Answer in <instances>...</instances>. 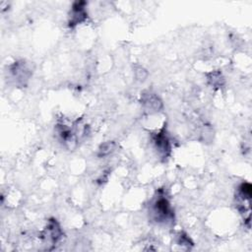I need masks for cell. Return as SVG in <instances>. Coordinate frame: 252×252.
I'll return each instance as SVG.
<instances>
[{
  "instance_id": "6da1fadb",
  "label": "cell",
  "mask_w": 252,
  "mask_h": 252,
  "mask_svg": "<svg viewBox=\"0 0 252 252\" xmlns=\"http://www.w3.org/2000/svg\"><path fill=\"white\" fill-rule=\"evenodd\" d=\"M152 215L156 221L168 223L173 220L174 215L168 199L163 194H158L152 204Z\"/></svg>"
},
{
  "instance_id": "7a4b0ae2",
  "label": "cell",
  "mask_w": 252,
  "mask_h": 252,
  "mask_svg": "<svg viewBox=\"0 0 252 252\" xmlns=\"http://www.w3.org/2000/svg\"><path fill=\"white\" fill-rule=\"evenodd\" d=\"M87 3L85 1L74 2L69 13V27L74 28L77 25L82 24L88 18V13L86 10Z\"/></svg>"
},
{
  "instance_id": "3957f363",
  "label": "cell",
  "mask_w": 252,
  "mask_h": 252,
  "mask_svg": "<svg viewBox=\"0 0 252 252\" xmlns=\"http://www.w3.org/2000/svg\"><path fill=\"white\" fill-rule=\"evenodd\" d=\"M152 141L155 149L161 158H166L170 153V142L164 130H160L153 135Z\"/></svg>"
},
{
  "instance_id": "277c9868",
  "label": "cell",
  "mask_w": 252,
  "mask_h": 252,
  "mask_svg": "<svg viewBox=\"0 0 252 252\" xmlns=\"http://www.w3.org/2000/svg\"><path fill=\"white\" fill-rule=\"evenodd\" d=\"M12 77L21 84H25L32 75V70L29 65L24 61H17L10 66Z\"/></svg>"
},
{
  "instance_id": "5b68a950",
  "label": "cell",
  "mask_w": 252,
  "mask_h": 252,
  "mask_svg": "<svg viewBox=\"0 0 252 252\" xmlns=\"http://www.w3.org/2000/svg\"><path fill=\"white\" fill-rule=\"evenodd\" d=\"M62 229L60 224L55 219H50L47 221V225L45 229L43 230L42 237L46 241L51 242L52 244H55L61 237H62Z\"/></svg>"
},
{
  "instance_id": "8992f818",
  "label": "cell",
  "mask_w": 252,
  "mask_h": 252,
  "mask_svg": "<svg viewBox=\"0 0 252 252\" xmlns=\"http://www.w3.org/2000/svg\"><path fill=\"white\" fill-rule=\"evenodd\" d=\"M142 104L144 109L150 113L158 112L162 108V102L158 94L147 92L142 94Z\"/></svg>"
},
{
  "instance_id": "52a82bcc",
  "label": "cell",
  "mask_w": 252,
  "mask_h": 252,
  "mask_svg": "<svg viewBox=\"0 0 252 252\" xmlns=\"http://www.w3.org/2000/svg\"><path fill=\"white\" fill-rule=\"evenodd\" d=\"M208 81L211 84V86L215 88H220L223 85L224 79L220 71H213L208 75Z\"/></svg>"
},
{
  "instance_id": "ba28073f",
  "label": "cell",
  "mask_w": 252,
  "mask_h": 252,
  "mask_svg": "<svg viewBox=\"0 0 252 252\" xmlns=\"http://www.w3.org/2000/svg\"><path fill=\"white\" fill-rule=\"evenodd\" d=\"M115 149V144L113 142H105L103 144H101L97 150V156L99 158H102V157H106L108 155H110Z\"/></svg>"
},
{
  "instance_id": "9c48e42d",
  "label": "cell",
  "mask_w": 252,
  "mask_h": 252,
  "mask_svg": "<svg viewBox=\"0 0 252 252\" xmlns=\"http://www.w3.org/2000/svg\"><path fill=\"white\" fill-rule=\"evenodd\" d=\"M135 74H136V78L140 81H144L147 77V71L143 67H138L135 71Z\"/></svg>"
}]
</instances>
